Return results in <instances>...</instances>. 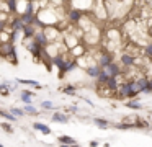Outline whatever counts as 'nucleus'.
Returning <instances> with one entry per match:
<instances>
[{
	"instance_id": "nucleus-1",
	"label": "nucleus",
	"mask_w": 152,
	"mask_h": 147,
	"mask_svg": "<svg viewBox=\"0 0 152 147\" xmlns=\"http://www.w3.org/2000/svg\"><path fill=\"white\" fill-rule=\"evenodd\" d=\"M95 62H96V65H98V67L103 70V69H106L113 62V54H110L108 51H105V49H103V51H100L98 59H96Z\"/></svg>"
},
{
	"instance_id": "nucleus-2",
	"label": "nucleus",
	"mask_w": 152,
	"mask_h": 147,
	"mask_svg": "<svg viewBox=\"0 0 152 147\" xmlns=\"http://www.w3.org/2000/svg\"><path fill=\"white\" fill-rule=\"evenodd\" d=\"M136 56L134 54H128V52H123L121 56H119V65L124 69H131L136 65Z\"/></svg>"
},
{
	"instance_id": "nucleus-3",
	"label": "nucleus",
	"mask_w": 152,
	"mask_h": 147,
	"mask_svg": "<svg viewBox=\"0 0 152 147\" xmlns=\"http://www.w3.org/2000/svg\"><path fill=\"white\" fill-rule=\"evenodd\" d=\"M66 61H67V57L64 54H61V56H56V57H53L51 59V64L54 65L56 69H59V75L62 77L64 75V67H66Z\"/></svg>"
},
{
	"instance_id": "nucleus-4",
	"label": "nucleus",
	"mask_w": 152,
	"mask_h": 147,
	"mask_svg": "<svg viewBox=\"0 0 152 147\" xmlns=\"http://www.w3.org/2000/svg\"><path fill=\"white\" fill-rule=\"evenodd\" d=\"M7 26H8V29H10V31H17V33H20L21 29H23L25 23L21 21L20 16H13L12 20H8V21H7Z\"/></svg>"
},
{
	"instance_id": "nucleus-5",
	"label": "nucleus",
	"mask_w": 152,
	"mask_h": 147,
	"mask_svg": "<svg viewBox=\"0 0 152 147\" xmlns=\"http://www.w3.org/2000/svg\"><path fill=\"white\" fill-rule=\"evenodd\" d=\"M12 54H15V44H12V42H0V56L4 59H8Z\"/></svg>"
},
{
	"instance_id": "nucleus-6",
	"label": "nucleus",
	"mask_w": 152,
	"mask_h": 147,
	"mask_svg": "<svg viewBox=\"0 0 152 147\" xmlns=\"http://www.w3.org/2000/svg\"><path fill=\"white\" fill-rule=\"evenodd\" d=\"M103 70H105L106 74L110 75V77H119V75L123 74V67L118 64V62H115V61H113L106 69H103Z\"/></svg>"
},
{
	"instance_id": "nucleus-7",
	"label": "nucleus",
	"mask_w": 152,
	"mask_h": 147,
	"mask_svg": "<svg viewBox=\"0 0 152 147\" xmlns=\"http://www.w3.org/2000/svg\"><path fill=\"white\" fill-rule=\"evenodd\" d=\"M83 16L85 15L77 8H70L69 12H67V20H69L70 23H80L83 20Z\"/></svg>"
},
{
	"instance_id": "nucleus-8",
	"label": "nucleus",
	"mask_w": 152,
	"mask_h": 147,
	"mask_svg": "<svg viewBox=\"0 0 152 147\" xmlns=\"http://www.w3.org/2000/svg\"><path fill=\"white\" fill-rule=\"evenodd\" d=\"M33 39H34V42H36L39 48H43V49L46 48L48 44H49V41L46 39V36H44V31H43V29H38L36 34L33 36Z\"/></svg>"
},
{
	"instance_id": "nucleus-9",
	"label": "nucleus",
	"mask_w": 152,
	"mask_h": 147,
	"mask_svg": "<svg viewBox=\"0 0 152 147\" xmlns=\"http://www.w3.org/2000/svg\"><path fill=\"white\" fill-rule=\"evenodd\" d=\"M33 129L39 131L41 134H44V136H51V134H53V131H51V127L48 126V124H44V123H39V121H36V123H33Z\"/></svg>"
},
{
	"instance_id": "nucleus-10",
	"label": "nucleus",
	"mask_w": 152,
	"mask_h": 147,
	"mask_svg": "<svg viewBox=\"0 0 152 147\" xmlns=\"http://www.w3.org/2000/svg\"><path fill=\"white\" fill-rule=\"evenodd\" d=\"M51 119H53V123H61V124L69 123V116H67L66 113H61V111H54Z\"/></svg>"
},
{
	"instance_id": "nucleus-11",
	"label": "nucleus",
	"mask_w": 152,
	"mask_h": 147,
	"mask_svg": "<svg viewBox=\"0 0 152 147\" xmlns=\"http://www.w3.org/2000/svg\"><path fill=\"white\" fill-rule=\"evenodd\" d=\"M36 31H38V28H36L34 25H25L23 29H21V33H23V38H25V39L33 38V36L36 34Z\"/></svg>"
},
{
	"instance_id": "nucleus-12",
	"label": "nucleus",
	"mask_w": 152,
	"mask_h": 147,
	"mask_svg": "<svg viewBox=\"0 0 152 147\" xmlns=\"http://www.w3.org/2000/svg\"><path fill=\"white\" fill-rule=\"evenodd\" d=\"M33 97H34V93L31 90H21V93H20V100L23 101L25 105H33V101H31Z\"/></svg>"
},
{
	"instance_id": "nucleus-13",
	"label": "nucleus",
	"mask_w": 152,
	"mask_h": 147,
	"mask_svg": "<svg viewBox=\"0 0 152 147\" xmlns=\"http://www.w3.org/2000/svg\"><path fill=\"white\" fill-rule=\"evenodd\" d=\"M124 105H126V108H129V110H136V111L144 110V105H142L137 98H134V100H128V103H124Z\"/></svg>"
},
{
	"instance_id": "nucleus-14",
	"label": "nucleus",
	"mask_w": 152,
	"mask_h": 147,
	"mask_svg": "<svg viewBox=\"0 0 152 147\" xmlns=\"http://www.w3.org/2000/svg\"><path fill=\"white\" fill-rule=\"evenodd\" d=\"M85 72H87V75L88 77H92V78H98V75H100V72H102V69L98 67V65H88V67H85Z\"/></svg>"
},
{
	"instance_id": "nucleus-15",
	"label": "nucleus",
	"mask_w": 152,
	"mask_h": 147,
	"mask_svg": "<svg viewBox=\"0 0 152 147\" xmlns=\"http://www.w3.org/2000/svg\"><path fill=\"white\" fill-rule=\"evenodd\" d=\"M77 67H79V62H77L75 59L69 57V59L66 61V67H64V74H69V72L75 70Z\"/></svg>"
},
{
	"instance_id": "nucleus-16",
	"label": "nucleus",
	"mask_w": 152,
	"mask_h": 147,
	"mask_svg": "<svg viewBox=\"0 0 152 147\" xmlns=\"http://www.w3.org/2000/svg\"><path fill=\"white\" fill-rule=\"evenodd\" d=\"M57 140H59L61 146H75L77 144V140L74 139V137H70V136H59Z\"/></svg>"
},
{
	"instance_id": "nucleus-17",
	"label": "nucleus",
	"mask_w": 152,
	"mask_h": 147,
	"mask_svg": "<svg viewBox=\"0 0 152 147\" xmlns=\"http://www.w3.org/2000/svg\"><path fill=\"white\" fill-rule=\"evenodd\" d=\"M134 127L149 129V127H151V123H149L147 119H144V118H141V116H136V119H134Z\"/></svg>"
},
{
	"instance_id": "nucleus-18",
	"label": "nucleus",
	"mask_w": 152,
	"mask_h": 147,
	"mask_svg": "<svg viewBox=\"0 0 152 147\" xmlns=\"http://www.w3.org/2000/svg\"><path fill=\"white\" fill-rule=\"evenodd\" d=\"M17 83H20V85H31V87H34V88H43V85L41 83H38V82H34V80H26V78H17Z\"/></svg>"
},
{
	"instance_id": "nucleus-19",
	"label": "nucleus",
	"mask_w": 152,
	"mask_h": 147,
	"mask_svg": "<svg viewBox=\"0 0 152 147\" xmlns=\"http://www.w3.org/2000/svg\"><path fill=\"white\" fill-rule=\"evenodd\" d=\"M39 108H41V110H44V111H56V110H57V106L53 103V101H49V100L41 101V103H39Z\"/></svg>"
},
{
	"instance_id": "nucleus-20",
	"label": "nucleus",
	"mask_w": 152,
	"mask_h": 147,
	"mask_svg": "<svg viewBox=\"0 0 152 147\" xmlns=\"http://www.w3.org/2000/svg\"><path fill=\"white\" fill-rule=\"evenodd\" d=\"M92 121L100 127V129H106V127L110 126V121H108V119H103V118H93Z\"/></svg>"
},
{
	"instance_id": "nucleus-21",
	"label": "nucleus",
	"mask_w": 152,
	"mask_h": 147,
	"mask_svg": "<svg viewBox=\"0 0 152 147\" xmlns=\"http://www.w3.org/2000/svg\"><path fill=\"white\" fill-rule=\"evenodd\" d=\"M110 78H111V77H110L105 70H102V72H100V75H98V78H96V83H98V85H106Z\"/></svg>"
},
{
	"instance_id": "nucleus-22",
	"label": "nucleus",
	"mask_w": 152,
	"mask_h": 147,
	"mask_svg": "<svg viewBox=\"0 0 152 147\" xmlns=\"http://www.w3.org/2000/svg\"><path fill=\"white\" fill-rule=\"evenodd\" d=\"M0 116L4 118V119L10 121V123H17V121H18V118H15L13 114H10V113H8V111L2 110V108H0Z\"/></svg>"
},
{
	"instance_id": "nucleus-23",
	"label": "nucleus",
	"mask_w": 152,
	"mask_h": 147,
	"mask_svg": "<svg viewBox=\"0 0 152 147\" xmlns=\"http://www.w3.org/2000/svg\"><path fill=\"white\" fill-rule=\"evenodd\" d=\"M8 113H10V114H13L15 118L25 116V111H23V108H17V106H10V110H8Z\"/></svg>"
},
{
	"instance_id": "nucleus-24",
	"label": "nucleus",
	"mask_w": 152,
	"mask_h": 147,
	"mask_svg": "<svg viewBox=\"0 0 152 147\" xmlns=\"http://www.w3.org/2000/svg\"><path fill=\"white\" fill-rule=\"evenodd\" d=\"M23 111H25V114H38V113H39V110H38L34 105H25Z\"/></svg>"
},
{
	"instance_id": "nucleus-25",
	"label": "nucleus",
	"mask_w": 152,
	"mask_h": 147,
	"mask_svg": "<svg viewBox=\"0 0 152 147\" xmlns=\"http://www.w3.org/2000/svg\"><path fill=\"white\" fill-rule=\"evenodd\" d=\"M62 93L70 95V97H75L77 90H75V87H74V85H66V87H62Z\"/></svg>"
},
{
	"instance_id": "nucleus-26",
	"label": "nucleus",
	"mask_w": 152,
	"mask_h": 147,
	"mask_svg": "<svg viewBox=\"0 0 152 147\" xmlns=\"http://www.w3.org/2000/svg\"><path fill=\"white\" fill-rule=\"evenodd\" d=\"M142 54L147 56L149 59H152V41L147 42V44H144V48H142Z\"/></svg>"
},
{
	"instance_id": "nucleus-27",
	"label": "nucleus",
	"mask_w": 152,
	"mask_h": 147,
	"mask_svg": "<svg viewBox=\"0 0 152 147\" xmlns=\"http://www.w3.org/2000/svg\"><path fill=\"white\" fill-rule=\"evenodd\" d=\"M0 126L4 127V131H5V132H8V134H12V132H13V127H12V124H10V123H2Z\"/></svg>"
},
{
	"instance_id": "nucleus-28",
	"label": "nucleus",
	"mask_w": 152,
	"mask_h": 147,
	"mask_svg": "<svg viewBox=\"0 0 152 147\" xmlns=\"http://www.w3.org/2000/svg\"><path fill=\"white\" fill-rule=\"evenodd\" d=\"M90 147H98V142H96V140H92V142H90Z\"/></svg>"
},
{
	"instance_id": "nucleus-29",
	"label": "nucleus",
	"mask_w": 152,
	"mask_h": 147,
	"mask_svg": "<svg viewBox=\"0 0 152 147\" xmlns=\"http://www.w3.org/2000/svg\"><path fill=\"white\" fill-rule=\"evenodd\" d=\"M69 111H72V113H77V106H70Z\"/></svg>"
},
{
	"instance_id": "nucleus-30",
	"label": "nucleus",
	"mask_w": 152,
	"mask_h": 147,
	"mask_svg": "<svg viewBox=\"0 0 152 147\" xmlns=\"http://www.w3.org/2000/svg\"><path fill=\"white\" fill-rule=\"evenodd\" d=\"M149 87H151V90H152V75L149 77Z\"/></svg>"
},
{
	"instance_id": "nucleus-31",
	"label": "nucleus",
	"mask_w": 152,
	"mask_h": 147,
	"mask_svg": "<svg viewBox=\"0 0 152 147\" xmlns=\"http://www.w3.org/2000/svg\"><path fill=\"white\" fill-rule=\"evenodd\" d=\"M0 147H4V146H2V144H0Z\"/></svg>"
},
{
	"instance_id": "nucleus-32",
	"label": "nucleus",
	"mask_w": 152,
	"mask_h": 147,
	"mask_svg": "<svg viewBox=\"0 0 152 147\" xmlns=\"http://www.w3.org/2000/svg\"><path fill=\"white\" fill-rule=\"evenodd\" d=\"M151 64H152V59H151Z\"/></svg>"
}]
</instances>
